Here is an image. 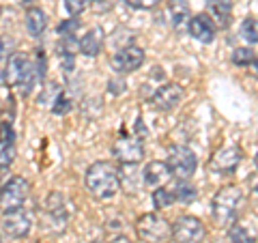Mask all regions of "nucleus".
Here are the masks:
<instances>
[{"label":"nucleus","mask_w":258,"mask_h":243,"mask_svg":"<svg viewBox=\"0 0 258 243\" xmlns=\"http://www.w3.org/2000/svg\"><path fill=\"white\" fill-rule=\"evenodd\" d=\"M86 190L93 194L97 200H110L120 188L118 168L112 161H95L88 166L84 176Z\"/></svg>","instance_id":"1"},{"label":"nucleus","mask_w":258,"mask_h":243,"mask_svg":"<svg viewBox=\"0 0 258 243\" xmlns=\"http://www.w3.org/2000/svg\"><path fill=\"white\" fill-rule=\"evenodd\" d=\"M243 202H245V194H243L241 188H237V185L222 188L220 192L215 194L213 205H211L213 222L220 226V228H228V226H232L239 220L241 209H243Z\"/></svg>","instance_id":"2"},{"label":"nucleus","mask_w":258,"mask_h":243,"mask_svg":"<svg viewBox=\"0 0 258 243\" xmlns=\"http://www.w3.org/2000/svg\"><path fill=\"white\" fill-rule=\"evenodd\" d=\"M35 82H39L35 63L22 52L11 54L9 63H7V69H5V84L20 88L22 95H28L32 91V86H35Z\"/></svg>","instance_id":"3"},{"label":"nucleus","mask_w":258,"mask_h":243,"mask_svg":"<svg viewBox=\"0 0 258 243\" xmlns=\"http://www.w3.org/2000/svg\"><path fill=\"white\" fill-rule=\"evenodd\" d=\"M136 232L144 243H170L172 226L159 213H144L136 222Z\"/></svg>","instance_id":"4"},{"label":"nucleus","mask_w":258,"mask_h":243,"mask_svg":"<svg viewBox=\"0 0 258 243\" xmlns=\"http://www.w3.org/2000/svg\"><path fill=\"white\" fill-rule=\"evenodd\" d=\"M30 185L24 176H11L3 188H0V213H13L24 207V202L28 198Z\"/></svg>","instance_id":"5"},{"label":"nucleus","mask_w":258,"mask_h":243,"mask_svg":"<svg viewBox=\"0 0 258 243\" xmlns=\"http://www.w3.org/2000/svg\"><path fill=\"white\" fill-rule=\"evenodd\" d=\"M166 164L170 168L174 179H191L194 172H196V168H198V159L194 155L191 149L183 147V144H176V147L168 149Z\"/></svg>","instance_id":"6"},{"label":"nucleus","mask_w":258,"mask_h":243,"mask_svg":"<svg viewBox=\"0 0 258 243\" xmlns=\"http://www.w3.org/2000/svg\"><path fill=\"white\" fill-rule=\"evenodd\" d=\"M207 237L205 224L194 215H183L172 224V241L174 243H203Z\"/></svg>","instance_id":"7"},{"label":"nucleus","mask_w":258,"mask_h":243,"mask_svg":"<svg viewBox=\"0 0 258 243\" xmlns=\"http://www.w3.org/2000/svg\"><path fill=\"white\" fill-rule=\"evenodd\" d=\"M112 155L120 164H138L144 157V144L138 136H120L112 144Z\"/></svg>","instance_id":"8"},{"label":"nucleus","mask_w":258,"mask_h":243,"mask_svg":"<svg viewBox=\"0 0 258 243\" xmlns=\"http://www.w3.org/2000/svg\"><path fill=\"white\" fill-rule=\"evenodd\" d=\"M241 159H243V151L239 144H228L213 153V157L209 159V170L217 174H230L241 164Z\"/></svg>","instance_id":"9"},{"label":"nucleus","mask_w":258,"mask_h":243,"mask_svg":"<svg viewBox=\"0 0 258 243\" xmlns=\"http://www.w3.org/2000/svg\"><path fill=\"white\" fill-rule=\"evenodd\" d=\"M142 63H144V52L138 45H125L112 56V67H114L118 76L134 74V71L142 67Z\"/></svg>","instance_id":"10"},{"label":"nucleus","mask_w":258,"mask_h":243,"mask_svg":"<svg viewBox=\"0 0 258 243\" xmlns=\"http://www.w3.org/2000/svg\"><path fill=\"white\" fill-rule=\"evenodd\" d=\"M183 99V88L174 82H168V84H161L155 93L151 95V103L153 108L159 110V112H170L181 103Z\"/></svg>","instance_id":"11"},{"label":"nucleus","mask_w":258,"mask_h":243,"mask_svg":"<svg viewBox=\"0 0 258 243\" xmlns=\"http://www.w3.org/2000/svg\"><path fill=\"white\" fill-rule=\"evenodd\" d=\"M170 179H172V172L166 161H159V159L149 161L142 170V183L149 185V188H161V185H166Z\"/></svg>","instance_id":"12"},{"label":"nucleus","mask_w":258,"mask_h":243,"mask_svg":"<svg viewBox=\"0 0 258 243\" xmlns=\"http://www.w3.org/2000/svg\"><path fill=\"white\" fill-rule=\"evenodd\" d=\"M187 30H189V35L200 43H211L215 39V24L207 13L191 15Z\"/></svg>","instance_id":"13"},{"label":"nucleus","mask_w":258,"mask_h":243,"mask_svg":"<svg viewBox=\"0 0 258 243\" xmlns=\"http://www.w3.org/2000/svg\"><path fill=\"white\" fill-rule=\"evenodd\" d=\"M30 226H32V220L30 215L24 211V209H18L13 213H7L5 220H3V228L11 234V237H26L30 232Z\"/></svg>","instance_id":"14"},{"label":"nucleus","mask_w":258,"mask_h":243,"mask_svg":"<svg viewBox=\"0 0 258 243\" xmlns=\"http://www.w3.org/2000/svg\"><path fill=\"white\" fill-rule=\"evenodd\" d=\"M207 15L213 20L215 28H228L232 15V0H207Z\"/></svg>","instance_id":"15"},{"label":"nucleus","mask_w":258,"mask_h":243,"mask_svg":"<svg viewBox=\"0 0 258 243\" xmlns=\"http://www.w3.org/2000/svg\"><path fill=\"white\" fill-rule=\"evenodd\" d=\"M168 18L174 30H185L189 26L191 20V9L187 5V0H170L168 3Z\"/></svg>","instance_id":"16"},{"label":"nucleus","mask_w":258,"mask_h":243,"mask_svg":"<svg viewBox=\"0 0 258 243\" xmlns=\"http://www.w3.org/2000/svg\"><path fill=\"white\" fill-rule=\"evenodd\" d=\"M103 41H106V35H103V30L99 26H95L86 32V35L80 39V54L84 56H97L101 50H103Z\"/></svg>","instance_id":"17"},{"label":"nucleus","mask_w":258,"mask_h":243,"mask_svg":"<svg viewBox=\"0 0 258 243\" xmlns=\"http://www.w3.org/2000/svg\"><path fill=\"white\" fill-rule=\"evenodd\" d=\"M47 28V15L39 7H30L26 11V30L30 32V37H41L43 30Z\"/></svg>","instance_id":"18"},{"label":"nucleus","mask_w":258,"mask_h":243,"mask_svg":"<svg viewBox=\"0 0 258 243\" xmlns=\"http://www.w3.org/2000/svg\"><path fill=\"white\" fill-rule=\"evenodd\" d=\"M47 211L54 217V222H67V205H64V196L58 192H52L47 198Z\"/></svg>","instance_id":"19"},{"label":"nucleus","mask_w":258,"mask_h":243,"mask_svg":"<svg viewBox=\"0 0 258 243\" xmlns=\"http://www.w3.org/2000/svg\"><path fill=\"white\" fill-rule=\"evenodd\" d=\"M172 192L176 196V202H185V205H189V202L198 198V190L189 183V179H176V185L172 188Z\"/></svg>","instance_id":"20"},{"label":"nucleus","mask_w":258,"mask_h":243,"mask_svg":"<svg viewBox=\"0 0 258 243\" xmlns=\"http://www.w3.org/2000/svg\"><path fill=\"white\" fill-rule=\"evenodd\" d=\"M254 241H256L254 232L247 230L245 226H241L237 222L228 226V243H254Z\"/></svg>","instance_id":"21"},{"label":"nucleus","mask_w":258,"mask_h":243,"mask_svg":"<svg viewBox=\"0 0 258 243\" xmlns=\"http://www.w3.org/2000/svg\"><path fill=\"white\" fill-rule=\"evenodd\" d=\"M176 202V196L172 190H168L166 185H161V188H155V192H153V205H155L157 209H168L172 207Z\"/></svg>","instance_id":"22"},{"label":"nucleus","mask_w":258,"mask_h":243,"mask_svg":"<svg viewBox=\"0 0 258 243\" xmlns=\"http://www.w3.org/2000/svg\"><path fill=\"white\" fill-rule=\"evenodd\" d=\"M239 35L243 37L249 45L258 43V20H256V18H252V15H249V18H245V20H243V24H241Z\"/></svg>","instance_id":"23"},{"label":"nucleus","mask_w":258,"mask_h":243,"mask_svg":"<svg viewBox=\"0 0 258 243\" xmlns=\"http://www.w3.org/2000/svg\"><path fill=\"white\" fill-rule=\"evenodd\" d=\"M74 110V97H71L67 91H60L58 97L52 103V112L54 114H67V112Z\"/></svg>","instance_id":"24"},{"label":"nucleus","mask_w":258,"mask_h":243,"mask_svg":"<svg viewBox=\"0 0 258 243\" xmlns=\"http://www.w3.org/2000/svg\"><path fill=\"white\" fill-rule=\"evenodd\" d=\"M15 159V144L13 140L0 138V168H9Z\"/></svg>","instance_id":"25"},{"label":"nucleus","mask_w":258,"mask_h":243,"mask_svg":"<svg viewBox=\"0 0 258 243\" xmlns=\"http://www.w3.org/2000/svg\"><path fill=\"white\" fill-rule=\"evenodd\" d=\"M254 56H256L254 50H249V47H237V50L232 52L230 60H232V65H237V67H249Z\"/></svg>","instance_id":"26"},{"label":"nucleus","mask_w":258,"mask_h":243,"mask_svg":"<svg viewBox=\"0 0 258 243\" xmlns=\"http://www.w3.org/2000/svg\"><path fill=\"white\" fill-rule=\"evenodd\" d=\"M80 22L78 18H69V20H64V22H60L58 24V35L60 37H74L76 32H78V28H80Z\"/></svg>","instance_id":"27"},{"label":"nucleus","mask_w":258,"mask_h":243,"mask_svg":"<svg viewBox=\"0 0 258 243\" xmlns=\"http://www.w3.org/2000/svg\"><path fill=\"white\" fill-rule=\"evenodd\" d=\"M58 93H60V86L58 84H47L45 86V91L41 93V97H39V103H47V106H52L54 103V99L58 97Z\"/></svg>","instance_id":"28"},{"label":"nucleus","mask_w":258,"mask_h":243,"mask_svg":"<svg viewBox=\"0 0 258 243\" xmlns=\"http://www.w3.org/2000/svg\"><path fill=\"white\" fill-rule=\"evenodd\" d=\"M64 9L71 18H80L82 11L86 9V0H64Z\"/></svg>","instance_id":"29"},{"label":"nucleus","mask_w":258,"mask_h":243,"mask_svg":"<svg viewBox=\"0 0 258 243\" xmlns=\"http://www.w3.org/2000/svg\"><path fill=\"white\" fill-rule=\"evenodd\" d=\"M32 63H35V69H37V80L43 82V78H45V54H43V50H37Z\"/></svg>","instance_id":"30"},{"label":"nucleus","mask_w":258,"mask_h":243,"mask_svg":"<svg viewBox=\"0 0 258 243\" xmlns=\"http://www.w3.org/2000/svg\"><path fill=\"white\" fill-rule=\"evenodd\" d=\"M129 7L134 9H140V11H147V9H155V7L161 3V0H125Z\"/></svg>","instance_id":"31"},{"label":"nucleus","mask_w":258,"mask_h":243,"mask_svg":"<svg viewBox=\"0 0 258 243\" xmlns=\"http://www.w3.org/2000/svg\"><path fill=\"white\" fill-rule=\"evenodd\" d=\"M108 93H112V95H120V93H125V80H123V78L110 80V82H108Z\"/></svg>","instance_id":"32"},{"label":"nucleus","mask_w":258,"mask_h":243,"mask_svg":"<svg viewBox=\"0 0 258 243\" xmlns=\"http://www.w3.org/2000/svg\"><path fill=\"white\" fill-rule=\"evenodd\" d=\"M249 74H252L254 78H258V54L254 56V60L249 63Z\"/></svg>","instance_id":"33"},{"label":"nucleus","mask_w":258,"mask_h":243,"mask_svg":"<svg viewBox=\"0 0 258 243\" xmlns=\"http://www.w3.org/2000/svg\"><path fill=\"white\" fill-rule=\"evenodd\" d=\"M110 243H134V241H129L127 237H116V239H112Z\"/></svg>","instance_id":"34"},{"label":"nucleus","mask_w":258,"mask_h":243,"mask_svg":"<svg viewBox=\"0 0 258 243\" xmlns=\"http://www.w3.org/2000/svg\"><path fill=\"white\" fill-rule=\"evenodd\" d=\"M5 56V43H3V39H0V58Z\"/></svg>","instance_id":"35"},{"label":"nucleus","mask_w":258,"mask_h":243,"mask_svg":"<svg viewBox=\"0 0 258 243\" xmlns=\"http://www.w3.org/2000/svg\"><path fill=\"white\" fill-rule=\"evenodd\" d=\"M0 86H5V71L0 69Z\"/></svg>","instance_id":"36"},{"label":"nucleus","mask_w":258,"mask_h":243,"mask_svg":"<svg viewBox=\"0 0 258 243\" xmlns=\"http://www.w3.org/2000/svg\"><path fill=\"white\" fill-rule=\"evenodd\" d=\"M91 3H93V5H95V7H99V5H101V3H106V0H91Z\"/></svg>","instance_id":"37"},{"label":"nucleus","mask_w":258,"mask_h":243,"mask_svg":"<svg viewBox=\"0 0 258 243\" xmlns=\"http://www.w3.org/2000/svg\"><path fill=\"white\" fill-rule=\"evenodd\" d=\"M254 164H256V168H258V153H256V157H254Z\"/></svg>","instance_id":"38"},{"label":"nucleus","mask_w":258,"mask_h":243,"mask_svg":"<svg viewBox=\"0 0 258 243\" xmlns=\"http://www.w3.org/2000/svg\"><path fill=\"white\" fill-rule=\"evenodd\" d=\"M20 3H24V5H26V3H32V0H20Z\"/></svg>","instance_id":"39"},{"label":"nucleus","mask_w":258,"mask_h":243,"mask_svg":"<svg viewBox=\"0 0 258 243\" xmlns=\"http://www.w3.org/2000/svg\"><path fill=\"white\" fill-rule=\"evenodd\" d=\"M0 243H3V239H0Z\"/></svg>","instance_id":"40"},{"label":"nucleus","mask_w":258,"mask_h":243,"mask_svg":"<svg viewBox=\"0 0 258 243\" xmlns=\"http://www.w3.org/2000/svg\"><path fill=\"white\" fill-rule=\"evenodd\" d=\"M0 170H3V168H0Z\"/></svg>","instance_id":"41"}]
</instances>
